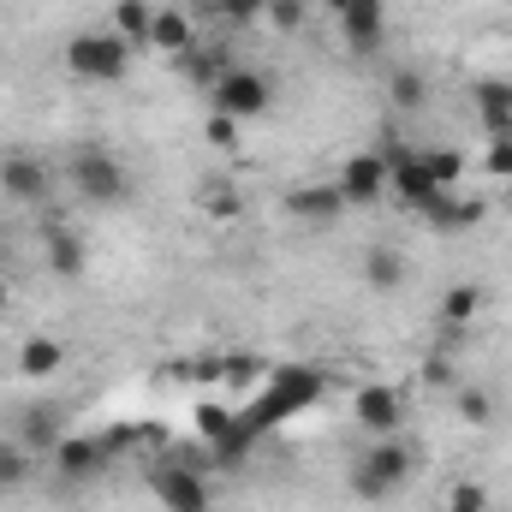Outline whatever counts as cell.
I'll use <instances>...</instances> for the list:
<instances>
[{"label":"cell","instance_id":"cell-1","mask_svg":"<svg viewBox=\"0 0 512 512\" xmlns=\"http://www.w3.org/2000/svg\"><path fill=\"white\" fill-rule=\"evenodd\" d=\"M66 72L84 84H120L131 72V42L114 30H78L66 42Z\"/></svg>","mask_w":512,"mask_h":512},{"label":"cell","instance_id":"cell-2","mask_svg":"<svg viewBox=\"0 0 512 512\" xmlns=\"http://www.w3.org/2000/svg\"><path fill=\"white\" fill-rule=\"evenodd\" d=\"M405 483H411V447H405L399 435H382V441L364 447L358 465H352V495H358V501H387V495H399Z\"/></svg>","mask_w":512,"mask_h":512},{"label":"cell","instance_id":"cell-3","mask_svg":"<svg viewBox=\"0 0 512 512\" xmlns=\"http://www.w3.org/2000/svg\"><path fill=\"white\" fill-rule=\"evenodd\" d=\"M66 173H72V191H78L84 203H96V209H114V203L131 197V173L114 149H78Z\"/></svg>","mask_w":512,"mask_h":512},{"label":"cell","instance_id":"cell-4","mask_svg":"<svg viewBox=\"0 0 512 512\" xmlns=\"http://www.w3.org/2000/svg\"><path fill=\"white\" fill-rule=\"evenodd\" d=\"M209 102H215V114L251 126V120H262V114L274 108V84H268V72H256V66H227V78L209 90Z\"/></svg>","mask_w":512,"mask_h":512},{"label":"cell","instance_id":"cell-5","mask_svg":"<svg viewBox=\"0 0 512 512\" xmlns=\"http://www.w3.org/2000/svg\"><path fill=\"white\" fill-rule=\"evenodd\" d=\"M0 191H6L18 209H42V203H48V191H54V173H48V161H42V155L12 149V155H0Z\"/></svg>","mask_w":512,"mask_h":512},{"label":"cell","instance_id":"cell-6","mask_svg":"<svg viewBox=\"0 0 512 512\" xmlns=\"http://www.w3.org/2000/svg\"><path fill=\"white\" fill-rule=\"evenodd\" d=\"M334 18H340V36H346V48L358 60L382 54V42H387V6L382 0H334Z\"/></svg>","mask_w":512,"mask_h":512},{"label":"cell","instance_id":"cell-7","mask_svg":"<svg viewBox=\"0 0 512 512\" xmlns=\"http://www.w3.org/2000/svg\"><path fill=\"white\" fill-rule=\"evenodd\" d=\"M352 417L382 441V435H399L405 429V399H399V387H387V382H364L352 393Z\"/></svg>","mask_w":512,"mask_h":512},{"label":"cell","instance_id":"cell-8","mask_svg":"<svg viewBox=\"0 0 512 512\" xmlns=\"http://www.w3.org/2000/svg\"><path fill=\"white\" fill-rule=\"evenodd\" d=\"M387 191H399V203H411V209H423L441 185L429 179V167H423V149H387Z\"/></svg>","mask_w":512,"mask_h":512},{"label":"cell","instance_id":"cell-9","mask_svg":"<svg viewBox=\"0 0 512 512\" xmlns=\"http://www.w3.org/2000/svg\"><path fill=\"white\" fill-rule=\"evenodd\" d=\"M340 197H346V209H370L376 197L387 191V161L376 155V149H364V155H352L346 167H340Z\"/></svg>","mask_w":512,"mask_h":512},{"label":"cell","instance_id":"cell-10","mask_svg":"<svg viewBox=\"0 0 512 512\" xmlns=\"http://www.w3.org/2000/svg\"><path fill=\"white\" fill-rule=\"evenodd\" d=\"M322 393V376H310V370H286L280 382L262 393V405H256L251 423H274V417H292V411H304L310 399Z\"/></svg>","mask_w":512,"mask_h":512},{"label":"cell","instance_id":"cell-11","mask_svg":"<svg viewBox=\"0 0 512 512\" xmlns=\"http://www.w3.org/2000/svg\"><path fill=\"white\" fill-rule=\"evenodd\" d=\"M149 48H155V54H173V60H185V54L197 48V24H191V12H185V6H155Z\"/></svg>","mask_w":512,"mask_h":512},{"label":"cell","instance_id":"cell-12","mask_svg":"<svg viewBox=\"0 0 512 512\" xmlns=\"http://www.w3.org/2000/svg\"><path fill=\"white\" fill-rule=\"evenodd\" d=\"M155 489H161V507L167 512H209V483H203L197 471H185V465L161 471Z\"/></svg>","mask_w":512,"mask_h":512},{"label":"cell","instance_id":"cell-13","mask_svg":"<svg viewBox=\"0 0 512 512\" xmlns=\"http://www.w3.org/2000/svg\"><path fill=\"white\" fill-rule=\"evenodd\" d=\"M471 102H477V120L489 137H512V78H483L471 90Z\"/></svg>","mask_w":512,"mask_h":512},{"label":"cell","instance_id":"cell-14","mask_svg":"<svg viewBox=\"0 0 512 512\" xmlns=\"http://www.w3.org/2000/svg\"><path fill=\"white\" fill-rule=\"evenodd\" d=\"M60 370H66V340L30 334V340L18 346V376H24V382H48V376H60Z\"/></svg>","mask_w":512,"mask_h":512},{"label":"cell","instance_id":"cell-15","mask_svg":"<svg viewBox=\"0 0 512 512\" xmlns=\"http://www.w3.org/2000/svg\"><path fill=\"white\" fill-rule=\"evenodd\" d=\"M108 441H96V435H66L60 447H54V465H60V477H96L102 465H108Z\"/></svg>","mask_w":512,"mask_h":512},{"label":"cell","instance_id":"cell-16","mask_svg":"<svg viewBox=\"0 0 512 512\" xmlns=\"http://www.w3.org/2000/svg\"><path fill=\"white\" fill-rule=\"evenodd\" d=\"M286 209H292L298 221L328 227V221H340V215H346V197H340V185H298V191L286 197Z\"/></svg>","mask_w":512,"mask_h":512},{"label":"cell","instance_id":"cell-17","mask_svg":"<svg viewBox=\"0 0 512 512\" xmlns=\"http://www.w3.org/2000/svg\"><path fill=\"white\" fill-rule=\"evenodd\" d=\"M42 251H48V268H54L60 280H78V274H84V262H90V251H84V239H78L72 227H48Z\"/></svg>","mask_w":512,"mask_h":512},{"label":"cell","instance_id":"cell-18","mask_svg":"<svg viewBox=\"0 0 512 512\" xmlns=\"http://www.w3.org/2000/svg\"><path fill=\"white\" fill-rule=\"evenodd\" d=\"M60 441H66V429H60V417H54V411L30 405V411L18 417V447H30V453H54Z\"/></svg>","mask_w":512,"mask_h":512},{"label":"cell","instance_id":"cell-19","mask_svg":"<svg viewBox=\"0 0 512 512\" xmlns=\"http://www.w3.org/2000/svg\"><path fill=\"white\" fill-rule=\"evenodd\" d=\"M387 102H393L399 114H417V108L429 102V78H423L417 66H393V72H387Z\"/></svg>","mask_w":512,"mask_h":512},{"label":"cell","instance_id":"cell-20","mask_svg":"<svg viewBox=\"0 0 512 512\" xmlns=\"http://www.w3.org/2000/svg\"><path fill=\"white\" fill-rule=\"evenodd\" d=\"M149 24H155V6H149V0H114V24H108V30L126 36L131 48H137V42L149 48Z\"/></svg>","mask_w":512,"mask_h":512},{"label":"cell","instance_id":"cell-21","mask_svg":"<svg viewBox=\"0 0 512 512\" xmlns=\"http://www.w3.org/2000/svg\"><path fill=\"white\" fill-rule=\"evenodd\" d=\"M364 280H370L376 292H399V286H405V262H399V251L376 245V251L364 256Z\"/></svg>","mask_w":512,"mask_h":512},{"label":"cell","instance_id":"cell-22","mask_svg":"<svg viewBox=\"0 0 512 512\" xmlns=\"http://www.w3.org/2000/svg\"><path fill=\"white\" fill-rule=\"evenodd\" d=\"M477 310H483V286L459 280V286H447V292H441V322H453V328H459V322H471Z\"/></svg>","mask_w":512,"mask_h":512},{"label":"cell","instance_id":"cell-23","mask_svg":"<svg viewBox=\"0 0 512 512\" xmlns=\"http://www.w3.org/2000/svg\"><path fill=\"white\" fill-rule=\"evenodd\" d=\"M30 471H36V453H30V447H18V441H0V489L30 483Z\"/></svg>","mask_w":512,"mask_h":512},{"label":"cell","instance_id":"cell-24","mask_svg":"<svg viewBox=\"0 0 512 512\" xmlns=\"http://www.w3.org/2000/svg\"><path fill=\"white\" fill-rule=\"evenodd\" d=\"M423 167H429V179H435L441 191H453L459 173H465V155H459V149H423Z\"/></svg>","mask_w":512,"mask_h":512},{"label":"cell","instance_id":"cell-25","mask_svg":"<svg viewBox=\"0 0 512 512\" xmlns=\"http://www.w3.org/2000/svg\"><path fill=\"white\" fill-rule=\"evenodd\" d=\"M453 405H459V417H465L471 429H489V423H495V399H489L483 387H459Z\"/></svg>","mask_w":512,"mask_h":512},{"label":"cell","instance_id":"cell-26","mask_svg":"<svg viewBox=\"0 0 512 512\" xmlns=\"http://www.w3.org/2000/svg\"><path fill=\"white\" fill-rule=\"evenodd\" d=\"M447 512H489V489H483L477 477L453 483V489H447Z\"/></svg>","mask_w":512,"mask_h":512},{"label":"cell","instance_id":"cell-27","mask_svg":"<svg viewBox=\"0 0 512 512\" xmlns=\"http://www.w3.org/2000/svg\"><path fill=\"white\" fill-rule=\"evenodd\" d=\"M197 6H209V12H221L227 24H256V18L268 12V0H197Z\"/></svg>","mask_w":512,"mask_h":512},{"label":"cell","instance_id":"cell-28","mask_svg":"<svg viewBox=\"0 0 512 512\" xmlns=\"http://www.w3.org/2000/svg\"><path fill=\"white\" fill-rule=\"evenodd\" d=\"M197 429L209 435V447H221V441H227V435H233L239 423L227 417V405H197Z\"/></svg>","mask_w":512,"mask_h":512},{"label":"cell","instance_id":"cell-29","mask_svg":"<svg viewBox=\"0 0 512 512\" xmlns=\"http://www.w3.org/2000/svg\"><path fill=\"white\" fill-rule=\"evenodd\" d=\"M274 30H298L304 24V0H268V12H262Z\"/></svg>","mask_w":512,"mask_h":512},{"label":"cell","instance_id":"cell-30","mask_svg":"<svg viewBox=\"0 0 512 512\" xmlns=\"http://www.w3.org/2000/svg\"><path fill=\"white\" fill-rule=\"evenodd\" d=\"M203 137H209L215 149H233V143H239V120H227V114H209V126H203Z\"/></svg>","mask_w":512,"mask_h":512},{"label":"cell","instance_id":"cell-31","mask_svg":"<svg viewBox=\"0 0 512 512\" xmlns=\"http://www.w3.org/2000/svg\"><path fill=\"white\" fill-rule=\"evenodd\" d=\"M495 179H512V137H489V161H483Z\"/></svg>","mask_w":512,"mask_h":512},{"label":"cell","instance_id":"cell-32","mask_svg":"<svg viewBox=\"0 0 512 512\" xmlns=\"http://www.w3.org/2000/svg\"><path fill=\"white\" fill-rule=\"evenodd\" d=\"M209 215H215V221H233V215H239V197H233V191H209Z\"/></svg>","mask_w":512,"mask_h":512},{"label":"cell","instance_id":"cell-33","mask_svg":"<svg viewBox=\"0 0 512 512\" xmlns=\"http://www.w3.org/2000/svg\"><path fill=\"white\" fill-rule=\"evenodd\" d=\"M256 376H262V364H251V358H233V364H227V382L233 387H251Z\"/></svg>","mask_w":512,"mask_h":512},{"label":"cell","instance_id":"cell-34","mask_svg":"<svg viewBox=\"0 0 512 512\" xmlns=\"http://www.w3.org/2000/svg\"><path fill=\"white\" fill-rule=\"evenodd\" d=\"M423 376H429V387H453V364H441V358H429V370H423Z\"/></svg>","mask_w":512,"mask_h":512},{"label":"cell","instance_id":"cell-35","mask_svg":"<svg viewBox=\"0 0 512 512\" xmlns=\"http://www.w3.org/2000/svg\"><path fill=\"white\" fill-rule=\"evenodd\" d=\"M6 304H12V286H6V274H0V310H6Z\"/></svg>","mask_w":512,"mask_h":512}]
</instances>
